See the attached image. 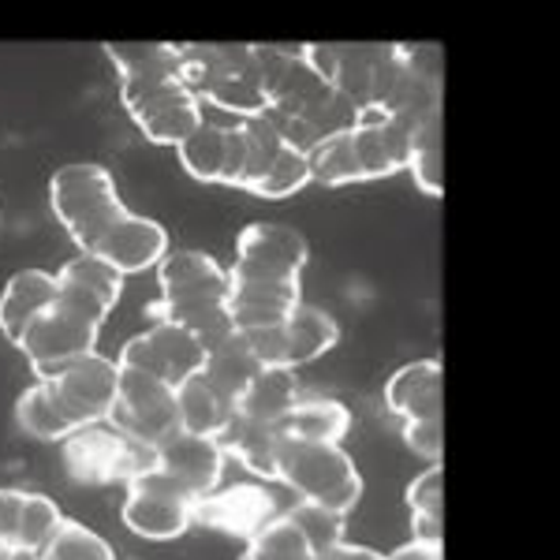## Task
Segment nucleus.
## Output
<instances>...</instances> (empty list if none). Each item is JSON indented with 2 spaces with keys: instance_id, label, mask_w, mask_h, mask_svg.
<instances>
[{
  "instance_id": "bb28decb",
  "label": "nucleus",
  "mask_w": 560,
  "mask_h": 560,
  "mask_svg": "<svg viewBox=\"0 0 560 560\" xmlns=\"http://www.w3.org/2000/svg\"><path fill=\"white\" fill-rule=\"evenodd\" d=\"M258 374H261V363L255 359V351L247 348V340H243L240 332H232L229 340H221L217 348L206 351L202 377L213 388H221L224 396H232V400H240Z\"/></svg>"
},
{
  "instance_id": "423d86ee",
  "label": "nucleus",
  "mask_w": 560,
  "mask_h": 560,
  "mask_svg": "<svg viewBox=\"0 0 560 560\" xmlns=\"http://www.w3.org/2000/svg\"><path fill=\"white\" fill-rule=\"evenodd\" d=\"M120 377L124 370L116 359L102 355V351H90V355L75 359V363L60 370L49 382V388L71 419V427L86 430L108 422V415L116 408V396H120Z\"/></svg>"
},
{
  "instance_id": "7ed1b4c3",
  "label": "nucleus",
  "mask_w": 560,
  "mask_h": 560,
  "mask_svg": "<svg viewBox=\"0 0 560 560\" xmlns=\"http://www.w3.org/2000/svg\"><path fill=\"white\" fill-rule=\"evenodd\" d=\"M65 464L75 482L131 486L139 475H147L158 467V448L139 445V441L124 438L120 430H113L108 422H102V427H86V430L71 433L65 441Z\"/></svg>"
},
{
  "instance_id": "e433bc0d",
  "label": "nucleus",
  "mask_w": 560,
  "mask_h": 560,
  "mask_svg": "<svg viewBox=\"0 0 560 560\" xmlns=\"http://www.w3.org/2000/svg\"><path fill=\"white\" fill-rule=\"evenodd\" d=\"M306 184H311V158H306L303 147L288 142L284 153L277 158V165L269 168L266 179H261V184L250 195H258V198H288V195L303 191Z\"/></svg>"
},
{
  "instance_id": "2f4dec72",
  "label": "nucleus",
  "mask_w": 560,
  "mask_h": 560,
  "mask_svg": "<svg viewBox=\"0 0 560 560\" xmlns=\"http://www.w3.org/2000/svg\"><path fill=\"white\" fill-rule=\"evenodd\" d=\"M243 139H247V165H243V179H240V191H255V187L266 179L269 168L277 165V158L284 153L288 139L284 131L277 128L269 116H255V120H243Z\"/></svg>"
},
{
  "instance_id": "f257e3e1",
  "label": "nucleus",
  "mask_w": 560,
  "mask_h": 560,
  "mask_svg": "<svg viewBox=\"0 0 560 560\" xmlns=\"http://www.w3.org/2000/svg\"><path fill=\"white\" fill-rule=\"evenodd\" d=\"M49 206L79 250H94V243L128 213L116 179L97 161H71L49 179Z\"/></svg>"
},
{
  "instance_id": "a878e982",
  "label": "nucleus",
  "mask_w": 560,
  "mask_h": 560,
  "mask_svg": "<svg viewBox=\"0 0 560 560\" xmlns=\"http://www.w3.org/2000/svg\"><path fill=\"white\" fill-rule=\"evenodd\" d=\"M150 322H173L179 329H187L206 345V351L217 348L221 340H229L236 332L232 325L229 303H150Z\"/></svg>"
},
{
  "instance_id": "c03bdc74",
  "label": "nucleus",
  "mask_w": 560,
  "mask_h": 560,
  "mask_svg": "<svg viewBox=\"0 0 560 560\" xmlns=\"http://www.w3.org/2000/svg\"><path fill=\"white\" fill-rule=\"evenodd\" d=\"M4 560H42L38 553H31V549H8Z\"/></svg>"
},
{
  "instance_id": "6e6552de",
  "label": "nucleus",
  "mask_w": 560,
  "mask_h": 560,
  "mask_svg": "<svg viewBox=\"0 0 560 560\" xmlns=\"http://www.w3.org/2000/svg\"><path fill=\"white\" fill-rule=\"evenodd\" d=\"M124 523H128V530L150 541L179 538L195 523V497L187 490H179L173 478L153 467V471L139 475L128 486V497H124Z\"/></svg>"
},
{
  "instance_id": "9d476101",
  "label": "nucleus",
  "mask_w": 560,
  "mask_h": 560,
  "mask_svg": "<svg viewBox=\"0 0 560 560\" xmlns=\"http://www.w3.org/2000/svg\"><path fill=\"white\" fill-rule=\"evenodd\" d=\"M303 306L300 300V280L284 277H261L247 269H229V311L236 332L269 329V325H284Z\"/></svg>"
},
{
  "instance_id": "39448f33",
  "label": "nucleus",
  "mask_w": 560,
  "mask_h": 560,
  "mask_svg": "<svg viewBox=\"0 0 560 560\" xmlns=\"http://www.w3.org/2000/svg\"><path fill=\"white\" fill-rule=\"evenodd\" d=\"M116 363H120V370H139V374L161 377L165 385L179 388L184 382L202 374L206 345L173 322H150V329L124 340Z\"/></svg>"
},
{
  "instance_id": "ea45409f",
  "label": "nucleus",
  "mask_w": 560,
  "mask_h": 560,
  "mask_svg": "<svg viewBox=\"0 0 560 560\" xmlns=\"http://www.w3.org/2000/svg\"><path fill=\"white\" fill-rule=\"evenodd\" d=\"M288 325V322H284ZM284 325H269V329H250L240 332L247 340V348L255 351V359L261 363V370L269 366H292V355H288V332Z\"/></svg>"
},
{
  "instance_id": "37998d69",
  "label": "nucleus",
  "mask_w": 560,
  "mask_h": 560,
  "mask_svg": "<svg viewBox=\"0 0 560 560\" xmlns=\"http://www.w3.org/2000/svg\"><path fill=\"white\" fill-rule=\"evenodd\" d=\"M314 560H385L377 549H370V546H355V541H345V546H337V549H329V553H322V557H314Z\"/></svg>"
},
{
  "instance_id": "7c9ffc66",
  "label": "nucleus",
  "mask_w": 560,
  "mask_h": 560,
  "mask_svg": "<svg viewBox=\"0 0 560 560\" xmlns=\"http://www.w3.org/2000/svg\"><path fill=\"white\" fill-rule=\"evenodd\" d=\"M179 153V165L187 168V176L202 179V184H224V161H229V128L206 120Z\"/></svg>"
},
{
  "instance_id": "412c9836",
  "label": "nucleus",
  "mask_w": 560,
  "mask_h": 560,
  "mask_svg": "<svg viewBox=\"0 0 560 560\" xmlns=\"http://www.w3.org/2000/svg\"><path fill=\"white\" fill-rule=\"evenodd\" d=\"M60 300L57 273L45 269H20L0 292V332L8 337V345L20 348L23 332L42 318L45 311H52Z\"/></svg>"
},
{
  "instance_id": "1a4fd4ad",
  "label": "nucleus",
  "mask_w": 560,
  "mask_h": 560,
  "mask_svg": "<svg viewBox=\"0 0 560 560\" xmlns=\"http://www.w3.org/2000/svg\"><path fill=\"white\" fill-rule=\"evenodd\" d=\"M351 142H355L363 179L393 176L411 161V128L388 105H359L351 120Z\"/></svg>"
},
{
  "instance_id": "4be33fe9",
  "label": "nucleus",
  "mask_w": 560,
  "mask_h": 560,
  "mask_svg": "<svg viewBox=\"0 0 560 560\" xmlns=\"http://www.w3.org/2000/svg\"><path fill=\"white\" fill-rule=\"evenodd\" d=\"M176 408H179V430L195 433V438H213L221 441V433L236 422V400L224 396L221 388H213L202 374L191 377L176 388Z\"/></svg>"
},
{
  "instance_id": "5701e85b",
  "label": "nucleus",
  "mask_w": 560,
  "mask_h": 560,
  "mask_svg": "<svg viewBox=\"0 0 560 560\" xmlns=\"http://www.w3.org/2000/svg\"><path fill=\"white\" fill-rule=\"evenodd\" d=\"M300 404V385H295V370L292 366H269L250 382L247 393L236 400L240 419L261 422V427H277L295 411Z\"/></svg>"
},
{
  "instance_id": "4c0bfd02",
  "label": "nucleus",
  "mask_w": 560,
  "mask_h": 560,
  "mask_svg": "<svg viewBox=\"0 0 560 560\" xmlns=\"http://www.w3.org/2000/svg\"><path fill=\"white\" fill-rule=\"evenodd\" d=\"M404 497H408L411 516L445 520V471H441V464H433L430 471L415 478Z\"/></svg>"
},
{
  "instance_id": "2eb2a0df",
  "label": "nucleus",
  "mask_w": 560,
  "mask_h": 560,
  "mask_svg": "<svg viewBox=\"0 0 560 560\" xmlns=\"http://www.w3.org/2000/svg\"><path fill=\"white\" fill-rule=\"evenodd\" d=\"M224 448L213 438H195V433H173L165 445H158V471L168 475L179 490H187L195 501L217 493L224 475Z\"/></svg>"
},
{
  "instance_id": "f3484780",
  "label": "nucleus",
  "mask_w": 560,
  "mask_h": 560,
  "mask_svg": "<svg viewBox=\"0 0 560 560\" xmlns=\"http://www.w3.org/2000/svg\"><path fill=\"white\" fill-rule=\"evenodd\" d=\"M90 255L105 258L113 269H120L124 277L128 273H142L150 266H161L168 255V232L161 229L153 217H139V213H124L113 229L105 232L102 240L94 243Z\"/></svg>"
},
{
  "instance_id": "0eeeda50",
  "label": "nucleus",
  "mask_w": 560,
  "mask_h": 560,
  "mask_svg": "<svg viewBox=\"0 0 560 560\" xmlns=\"http://www.w3.org/2000/svg\"><path fill=\"white\" fill-rule=\"evenodd\" d=\"M97 332H102V325L79 318V314H71L60 303L52 311H45L20 340V351L26 355V363H31L34 382H52L68 363L97 351L94 348Z\"/></svg>"
},
{
  "instance_id": "9b49d317",
  "label": "nucleus",
  "mask_w": 560,
  "mask_h": 560,
  "mask_svg": "<svg viewBox=\"0 0 560 560\" xmlns=\"http://www.w3.org/2000/svg\"><path fill=\"white\" fill-rule=\"evenodd\" d=\"M105 57L120 75V102L128 108L161 86L184 83V45L165 42H108Z\"/></svg>"
},
{
  "instance_id": "58836bf2",
  "label": "nucleus",
  "mask_w": 560,
  "mask_h": 560,
  "mask_svg": "<svg viewBox=\"0 0 560 560\" xmlns=\"http://www.w3.org/2000/svg\"><path fill=\"white\" fill-rule=\"evenodd\" d=\"M404 445L415 456L441 464L445 456V419H419V422H404Z\"/></svg>"
},
{
  "instance_id": "c9c22d12",
  "label": "nucleus",
  "mask_w": 560,
  "mask_h": 560,
  "mask_svg": "<svg viewBox=\"0 0 560 560\" xmlns=\"http://www.w3.org/2000/svg\"><path fill=\"white\" fill-rule=\"evenodd\" d=\"M38 557L42 560H116L113 546H108L97 530L83 527L79 520H65V527L52 535V541Z\"/></svg>"
},
{
  "instance_id": "f8f14e48",
  "label": "nucleus",
  "mask_w": 560,
  "mask_h": 560,
  "mask_svg": "<svg viewBox=\"0 0 560 560\" xmlns=\"http://www.w3.org/2000/svg\"><path fill=\"white\" fill-rule=\"evenodd\" d=\"M60 284V306H68L79 318L105 325V318L113 314V306L120 303L124 295V273L113 269L105 258L90 255V250H79L75 258H68L57 273Z\"/></svg>"
},
{
  "instance_id": "f704fd0d",
  "label": "nucleus",
  "mask_w": 560,
  "mask_h": 560,
  "mask_svg": "<svg viewBox=\"0 0 560 560\" xmlns=\"http://www.w3.org/2000/svg\"><path fill=\"white\" fill-rule=\"evenodd\" d=\"M288 520L300 527V535L306 538V546L314 549V557L329 553V549L345 546V516L332 509H322V504H306L300 501L292 512H284Z\"/></svg>"
},
{
  "instance_id": "4468645a",
  "label": "nucleus",
  "mask_w": 560,
  "mask_h": 560,
  "mask_svg": "<svg viewBox=\"0 0 560 560\" xmlns=\"http://www.w3.org/2000/svg\"><path fill=\"white\" fill-rule=\"evenodd\" d=\"M135 128L147 135L158 147H184L191 135L202 128V97L195 90H187L184 83L161 86L153 94L139 97V102L128 105Z\"/></svg>"
},
{
  "instance_id": "393cba45",
  "label": "nucleus",
  "mask_w": 560,
  "mask_h": 560,
  "mask_svg": "<svg viewBox=\"0 0 560 560\" xmlns=\"http://www.w3.org/2000/svg\"><path fill=\"white\" fill-rule=\"evenodd\" d=\"M351 430V411L340 400H300L280 422V438L303 445H340Z\"/></svg>"
},
{
  "instance_id": "6ab92c4d",
  "label": "nucleus",
  "mask_w": 560,
  "mask_h": 560,
  "mask_svg": "<svg viewBox=\"0 0 560 560\" xmlns=\"http://www.w3.org/2000/svg\"><path fill=\"white\" fill-rule=\"evenodd\" d=\"M277 520L273 497L258 486H232V490H217L202 501H195V523H206L224 535L255 538L266 523Z\"/></svg>"
},
{
  "instance_id": "72a5a7b5",
  "label": "nucleus",
  "mask_w": 560,
  "mask_h": 560,
  "mask_svg": "<svg viewBox=\"0 0 560 560\" xmlns=\"http://www.w3.org/2000/svg\"><path fill=\"white\" fill-rule=\"evenodd\" d=\"M240 560H314V549L306 546V538L292 520L277 516L247 541Z\"/></svg>"
},
{
  "instance_id": "473e14b6",
  "label": "nucleus",
  "mask_w": 560,
  "mask_h": 560,
  "mask_svg": "<svg viewBox=\"0 0 560 560\" xmlns=\"http://www.w3.org/2000/svg\"><path fill=\"white\" fill-rule=\"evenodd\" d=\"M411 176L430 198L445 195V176H441V116L430 113L422 124L411 128Z\"/></svg>"
},
{
  "instance_id": "a211bd4d",
  "label": "nucleus",
  "mask_w": 560,
  "mask_h": 560,
  "mask_svg": "<svg viewBox=\"0 0 560 560\" xmlns=\"http://www.w3.org/2000/svg\"><path fill=\"white\" fill-rule=\"evenodd\" d=\"M65 520L68 516L49 497L26 490H0V541L4 546L42 553L52 535L65 527Z\"/></svg>"
},
{
  "instance_id": "dca6fc26",
  "label": "nucleus",
  "mask_w": 560,
  "mask_h": 560,
  "mask_svg": "<svg viewBox=\"0 0 560 560\" xmlns=\"http://www.w3.org/2000/svg\"><path fill=\"white\" fill-rule=\"evenodd\" d=\"M158 288L165 303H229V269L206 250H168Z\"/></svg>"
},
{
  "instance_id": "c756f323",
  "label": "nucleus",
  "mask_w": 560,
  "mask_h": 560,
  "mask_svg": "<svg viewBox=\"0 0 560 560\" xmlns=\"http://www.w3.org/2000/svg\"><path fill=\"white\" fill-rule=\"evenodd\" d=\"M306 158H311V179H318V184L345 187V184H359V179H363L355 142H351V128L325 135V139H318L306 150Z\"/></svg>"
},
{
  "instance_id": "79ce46f5",
  "label": "nucleus",
  "mask_w": 560,
  "mask_h": 560,
  "mask_svg": "<svg viewBox=\"0 0 560 560\" xmlns=\"http://www.w3.org/2000/svg\"><path fill=\"white\" fill-rule=\"evenodd\" d=\"M385 560H445V546H433V541H404L400 549H393Z\"/></svg>"
},
{
  "instance_id": "a19ab883",
  "label": "nucleus",
  "mask_w": 560,
  "mask_h": 560,
  "mask_svg": "<svg viewBox=\"0 0 560 560\" xmlns=\"http://www.w3.org/2000/svg\"><path fill=\"white\" fill-rule=\"evenodd\" d=\"M243 165H247V139H243V128H229V161H224V184L240 187L243 179Z\"/></svg>"
},
{
  "instance_id": "ddd939ff",
  "label": "nucleus",
  "mask_w": 560,
  "mask_h": 560,
  "mask_svg": "<svg viewBox=\"0 0 560 560\" xmlns=\"http://www.w3.org/2000/svg\"><path fill=\"white\" fill-rule=\"evenodd\" d=\"M311 247H306L303 232L288 229L277 221H255L240 232L236 240V269L261 277H284V280H300Z\"/></svg>"
},
{
  "instance_id": "cd10ccee",
  "label": "nucleus",
  "mask_w": 560,
  "mask_h": 560,
  "mask_svg": "<svg viewBox=\"0 0 560 560\" xmlns=\"http://www.w3.org/2000/svg\"><path fill=\"white\" fill-rule=\"evenodd\" d=\"M15 422H20L23 433H31L38 441H68L75 433L65 408L52 396L49 382H34L23 388L20 400H15Z\"/></svg>"
},
{
  "instance_id": "c85d7f7f",
  "label": "nucleus",
  "mask_w": 560,
  "mask_h": 560,
  "mask_svg": "<svg viewBox=\"0 0 560 560\" xmlns=\"http://www.w3.org/2000/svg\"><path fill=\"white\" fill-rule=\"evenodd\" d=\"M288 332V355H292V370L303 363H314L325 351L337 348L340 340V325L332 322L329 311H318V306H300V311L288 318L284 325Z\"/></svg>"
},
{
  "instance_id": "f03ea898",
  "label": "nucleus",
  "mask_w": 560,
  "mask_h": 560,
  "mask_svg": "<svg viewBox=\"0 0 560 560\" xmlns=\"http://www.w3.org/2000/svg\"><path fill=\"white\" fill-rule=\"evenodd\" d=\"M280 482L292 486L306 504H322L348 516L363 497V478L340 445H303L280 441Z\"/></svg>"
},
{
  "instance_id": "aec40b11",
  "label": "nucleus",
  "mask_w": 560,
  "mask_h": 560,
  "mask_svg": "<svg viewBox=\"0 0 560 560\" xmlns=\"http://www.w3.org/2000/svg\"><path fill=\"white\" fill-rule=\"evenodd\" d=\"M385 404L404 422L445 419V370L438 359H415L400 366L385 385Z\"/></svg>"
},
{
  "instance_id": "b1692460",
  "label": "nucleus",
  "mask_w": 560,
  "mask_h": 560,
  "mask_svg": "<svg viewBox=\"0 0 560 560\" xmlns=\"http://www.w3.org/2000/svg\"><path fill=\"white\" fill-rule=\"evenodd\" d=\"M280 430L261 427V422H247L236 415L229 430L221 433L224 456H232L236 464L247 467L250 475L266 478V482H280Z\"/></svg>"
},
{
  "instance_id": "20e7f679",
  "label": "nucleus",
  "mask_w": 560,
  "mask_h": 560,
  "mask_svg": "<svg viewBox=\"0 0 560 560\" xmlns=\"http://www.w3.org/2000/svg\"><path fill=\"white\" fill-rule=\"evenodd\" d=\"M108 427L120 430L124 438L139 441V445H165L173 433H179L176 388L165 385L161 377L124 370L120 396H116V408L108 415Z\"/></svg>"
}]
</instances>
